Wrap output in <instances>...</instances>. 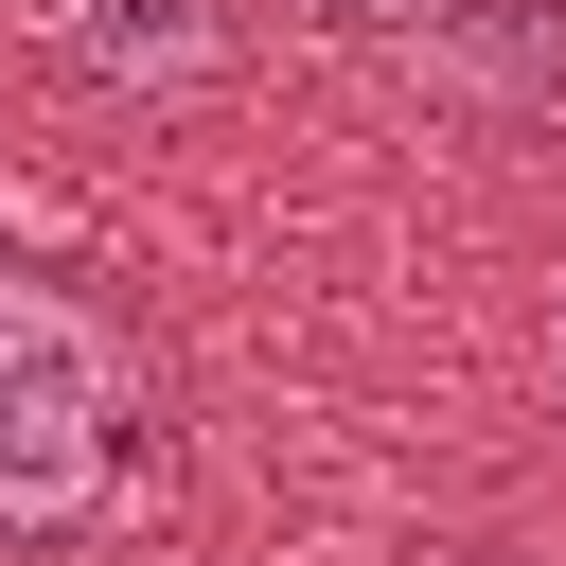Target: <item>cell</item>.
Listing matches in <instances>:
<instances>
[{"instance_id":"cell-1","label":"cell","mask_w":566,"mask_h":566,"mask_svg":"<svg viewBox=\"0 0 566 566\" xmlns=\"http://www.w3.org/2000/svg\"><path fill=\"white\" fill-rule=\"evenodd\" d=\"M142 354H124V318L106 301H71V283H35V265H0V531H71V513H106L124 478H142Z\"/></svg>"},{"instance_id":"cell-2","label":"cell","mask_w":566,"mask_h":566,"mask_svg":"<svg viewBox=\"0 0 566 566\" xmlns=\"http://www.w3.org/2000/svg\"><path fill=\"white\" fill-rule=\"evenodd\" d=\"M53 35L88 53V71H124V88H195V71H230V0H53Z\"/></svg>"}]
</instances>
